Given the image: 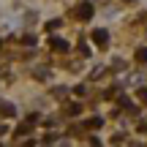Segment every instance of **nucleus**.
<instances>
[{"label": "nucleus", "instance_id": "obj_5", "mask_svg": "<svg viewBox=\"0 0 147 147\" xmlns=\"http://www.w3.org/2000/svg\"><path fill=\"white\" fill-rule=\"evenodd\" d=\"M101 123H104L101 117H93V120H87V128H101Z\"/></svg>", "mask_w": 147, "mask_h": 147}, {"label": "nucleus", "instance_id": "obj_6", "mask_svg": "<svg viewBox=\"0 0 147 147\" xmlns=\"http://www.w3.org/2000/svg\"><path fill=\"white\" fill-rule=\"evenodd\" d=\"M139 98H142V101H147V90H139Z\"/></svg>", "mask_w": 147, "mask_h": 147}, {"label": "nucleus", "instance_id": "obj_4", "mask_svg": "<svg viewBox=\"0 0 147 147\" xmlns=\"http://www.w3.org/2000/svg\"><path fill=\"white\" fill-rule=\"evenodd\" d=\"M136 60H139V63H147V47H142L136 52Z\"/></svg>", "mask_w": 147, "mask_h": 147}, {"label": "nucleus", "instance_id": "obj_3", "mask_svg": "<svg viewBox=\"0 0 147 147\" xmlns=\"http://www.w3.org/2000/svg\"><path fill=\"white\" fill-rule=\"evenodd\" d=\"M52 49H55V52H57V49H60V52H65V49H68V44H65L63 38H52Z\"/></svg>", "mask_w": 147, "mask_h": 147}, {"label": "nucleus", "instance_id": "obj_1", "mask_svg": "<svg viewBox=\"0 0 147 147\" xmlns=\"http://www.w3.org/2000/svg\"><path fill=\"white\" fill-rule=\"evenodd\" d=\"M76 16H79V19H84V22L93 19V3H82V5L76 8Z\"/></svg>", "mask_w": 147, "mask_h": 147}, {"label": "nucleus", "instance_id": "obj_2", "mask_svg": "<svg viewBox=\"0 0 147 147\" xmlns=\"http://www.w3.org/2000/svg\"><path fill=\"white\" fill-rule=\"evenodd\" d=\"M93 41L98 44V47H106V44H109V33L106 30H93Z\"/></svg>", "mask_w": 147, "mask_h": 147}, {"label": "nucleus", "instance_id": "obj_7", "mask_svg": "<svg viewBox=\"0 0 147 147\" xmlns=\"http://www.w3.org/2000/svg\"><path fill=\"white\" fill-rule=\"evenodd\" d=\"M0 134H5V128H3V125H0Z\"/></svg>", "mask_w": 147, "mask_h": 147}, {"label": "nucleus", "instance_id": "obj_8", "mask_svg": "<svg viewBox=\"0 0 147 147\" xmlns=\"http://www.w3.org/2000/svg\"><path fill=\"white\" fill-rule=\"evenodd\" d=\"M128 3H134V0H128Z\"/></svg>", "mask_w": 147, "mask_h": 147}]
</instances>
